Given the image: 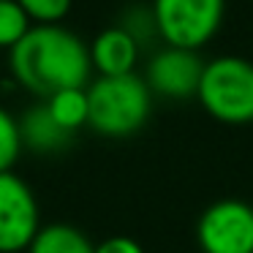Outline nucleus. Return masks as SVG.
I'll return each instance as SVG.
<instances>
[{"label": "nucleus", "instance_id": "obj_3", "mask_svg": "<svg viewBox=\"0 0 253 253\" xmlns=\"http://www.w3.org/2000/svg\"><path fill=\"white\" fill-rule=\"evenodd\" d=\"M210 117L226 126L253 123V63L237 55H220L204 63L196 93Z\"/></svg>", "mask_w": 253, "mask_h": 253}, {"label": "nucleus", "instance_id": "obj_2", "mask_svg": "<svg viewBox=\"0 0 253 253\" xmlns=\"http://www.w3.org/2000/svg\"><path fill=\"white\" fill-rule=\"evenodd\" d=\"M87 126L95 133L109 139H123L136 133L147 123L153 109L144 77L126 74V77H98L87 84Z\"/></svg>", "mask_w": 253, "mask_h": 253}, {"label": "nucleus", "instance_id": "obj_7", "mask_svg": "<svg viewBox=\"0 0 253 253\" xmlns=\"http://www.w3.org/2000/svg\"><path fill=\"white\" fill-rule=\"evenodd\" d=\"M204 74V60L193 49L180 46H164L147 63L144 82L150 93L164 95L171 101H182L199 93V82Z\"/></svg>", "mask_w": 253, "mask_h": 253}, {"label": "nucleus", "instance_id": "obj_12", "mask_svg": "<svg viewBox=\"0 0 253 253\" xmlns=\"http://www.w3.org/2000/svg\"><path fill=\"white\" fill-rule=\"evenodd\" d=\"M33 22L22 11L17 0H0V49L11 52L25 36L30 33Z\"/></svg>", "mask_w": 253, "mask_h": 253}, {"label": "nucleus", "instance_id": "obj_13", "mask_svg": "<svg viewBox=\"0 0 253 253\" xmlns=\"http://www.w3.org/2000/svg\"><path fill=\"white\" fill-rule=\"evenodd\" d=\"M22 133H19V120L0 106V171H11L17 158L22 155Z\"/></svg>", "mask_w": 253, "mask_h": 253}, {"label": "nucleus", "instance_id": "obj_5", "mask_svg": "<svg viewBox=\"0 0 253 253\" xmlns=\"http://www.w3.org/2000/svg\"><path fill=\"white\" fill-rule=\"evenodd\" d=\"M202 253H253V207L240 199L210 204L196 223Z\"/></svg>", "mask_w": 253, "mask_h": 253}, {"label": "nucleus", "instance_id": "obj_6", "mask_svg": "<svg viewBox=\"0 0 253 253\" xmlns=\"http://www.w3.org/2000/svg\"><path fill=\"white\" fill-rule=\"evenodd\" d=\"M41 229L36 193L14 171H0V253H22Z\"/></svg>", "mask_w": 253, "mask_h": 253}, {"label": "nucleus", "instance_id": "obj_4", "mask_svg": "<svg viewBox=\"0 0 253 253\" xmlns=\"http://www.w3.org/2000/svg\"><path fill=\"white\" fill-rule=\"evenodd\" d=\"M153 17L166 46L199 52L218 36L226 0H153Z\"/></svg>", "mask_w": 253, "mask_h": 253}, {"label": "nucleus", "instance_id": "obj_9", "mask_svg": "<svg viewBox=\"0 0 253 253\" xmlns=\"http://www.w3.org/2000/svg\"><path fill=\"white\" fill-rule=\"evenodd\" d=\"M19 133H22V147L30 153H60L63 147H68L74 133H68L66 128L57 126V120L52 117V112L46 109V101L30 106L22 117H19Z\"/></svg>", "mask_w": 253, "mask_h": 253}, {"label": "nucleus", "instance_id": "obj_8", "mask_svg": "<svg viewBox=\"0 0 253 253\" xmlns=\"http://www.w3.org/2000/svg\"><path fill=\"white\" fill-rule=\"evenodd\" d=\"M139 44L126 28L112 25V28L101 30L90 44V63L93 71H98V77H126L133 74L139 60Z\"/></svg>", "mask_w": 253, "mask_h": 253}, {"label": "nucleus", "instance_id": "obj_10", "mask_svg": "<svg viewBox=\"0 0 253 253\" xmlns=\"http://www.w3.org/2000/svg\"><path fill=\"white\" fill-rule=\"evenodd\" d=\"M28 253H95V245L77 226L49 223L39 229V234L33 237Z\"/></svg>", "mask_w": 253, "mask_h": 253}, {"label": "nucleus", "instance_id": "obj_11", "mask_svg": "<svg viewBox=\"0 0 253 253\" xmlns=\"http://www.w3.org/2000/svg\"><path fill=\"white\" fill-rule=\"evenodd\" d=\"M46 109L52 112V117L57 120V126L66 128L68 133H77L79 128L87 126V87H71L60 90V93L46 98Z\"/></svg>", "mask_w": 253, "mask_h": 253}, {"label": "nucleus", "instance_id": "obj_14", "mask_svg": "<svg viewBox=\"0 0 253 253\" xmlns=\"http://www.w3.org/2000/svg\"><path fill=\"white\" fill-rule=\"evenodd\" d=\"M33 25H60L68 17L74 0H17Z\"/></svg>", "mask_w": 253, "mask_h": 253}, {"label": "nucleus", "instance_id": "obj_15", "mask_svg": "<svg viewBox=\"0 0 253 253\" xmlns=\"http://www.w3.org/2000/svg\"><path fill=\"white\" fill-rule=\"evenodd\" d=\"M95 253H144V248L131 237H109L101 245H95Z\"/></svg>", "mask_w": 253, "mask_h": 253}, {"label": "nucleus", "instance_id": "obj_1", "mask_svg": "<svg viewBox=\"0 0 253 253\" xmlns=\"http://www.w3.org/2000/svg\"><path fill=\"white\" fill-rule=\"evenodd\" d=\"M8 71L19 87L46 101L60 90L90 84V46L63 25H33L8 52Z\"/></svg>", "mask_w": 253, "mask_h": 253}]
</instances>
